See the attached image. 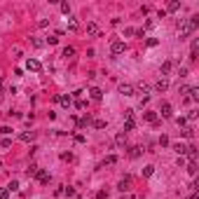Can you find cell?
<instances>
[{
  "instance_id": "6da1fadb",
  "label": "cell",
  "mask_w": 199,
  "mask_h": 199,
  "mask_svg": "<svg viewBox=\"0 0 199 199\" xmlns=\"http://www.w3.org/2000/svg\"><path fill=\"white\" fill-rule=\"evenodd\" d=\"M199 26V16H190V19H183L178 24V31H180V38H188L194 28Z\"/></svg>"
},
{
  "instance_id": "7a4b0ae2",
  "label": "cell",
  "mask_w": 199,
  "mask_h": 199,
  "mask_svg": "<svg viewBox=\"0 0 199 199\" xmlns=\"http://www.w3.org/2000/svg\"><path fill=\"white\" fill-rule=\"evenodd\" d=\"M124 117H126V122H124V131H131L134 126H136V120H134V110H126Z\"/></svg>"
},
{
  "instance_id": "3957f363",
  "label": "cell",
  "mask_w": 199,
  "mask_h": 199,
  "mask_svg": "<svg viewBox=\"0 0 199 199\" xmlns=\"http://www.w3.org/2000/svg\"><path fill=\"white\" fill-rule=\"evenodd\" d=\"M124 49H126V45H124L122 40H115L113 45H110V52H113V54H122Z\"/></svg>"
},
{
  "instance_id": "277c9868",
  "label": "cell",
  "mask_w": 199,
  "mask_h": 199,
  "mask_svg": "<svg viewBox=\"0 0 199 199\" xmlns=\"http://www.w3.org/2000/svg\"><path fill=\"white\" fill-rule=\"evenodd\" d=\"M99 24H94V21H91V24H87V35H89V38H96V35H99Z\"/></svg>"
},
{
  "instance_id": "5b68a950",
  "label": "cell",
  "mask_w": 199,
  "mask_h": 199,
  "mask_svg": "<svg viewBox=\"0 0 199 199\" xmlns=\"http://www.w3.org/2000/svg\"><path fill=\"white\" fill-rule=\"evenodd\" d=\"M120 94H122V96H134V87H131V84H126V82H122V84H120Z\"/></svg>"
},
{
  "instance_id": "8992f818",
  "label": "cell",
  "mask_w": 199,
  "mask_h": 199,
  "mask_svg": "<svg viewBox=\"0 0 199 199\" xmlns=\"http://www.w3.org/2000/svg\"><path fill=\"white\" fill-rule=\"evenodd\" d=\"M54 101H56V103H61L63 108H70V103H73V99H70V96H54Z\"/></svg>"
},
{
  "instance_id": "52a82bcc",
  "label": "cell",
  "mask_w": 199,
  "mask_h": 199,
  "mask_svg": "<svg viewBox=\"0 0 199 199\" xmlns=\"http://www.w3.org/2000/svg\"><path fill=\"white\" fill-rule=\"evenodd\" d=\"M26 68H28V70H33V73H38V70L42 68V63H40V61H35V59H28Z\"/></svg>"
},
{
  "instance_id": "ba28073f",
  "label": "cell",
  "mask_w": 199,
  "mask_h": 199,
  "mask_svg": "<svg viewBox=\"0 0 199 199\" xmlns=\"http://www.w3.org/2000/svg\"><path fill=\"white\" fill-rule=\"evenodd\" d=\"M159 113H162V117H171V115H173L171 103H162V110H159Z\"/></svg>"
},
{
  "instance_id": "9c48e42d",
  "label": "cell",
  "mask_w": 199,
  "mask_h": 199,
  "mask_svg": "<svg viewBox=\"0 0 199 199\" xmlns=\"http://www.w3.org/2000/svg\"><path fill=\"white\" fill-rule=\"evenodd\" d=\"M143 117H145V122H150V124H157V113L148 110V113H143Z\"/></svg>"
},
{
  "instance_id": "30bf717a",
  "label": "cell",
  "mask_w": 199,
  "mask_h": 199,
  "mask_svg": "<svg viewBox=\"0 0 199 199\" xmlns=\"http://www.w3.org/2000/svg\"><path fill=\"white\" fill-rule=\"evenodd\" d=\"M188 101H199V89L197 87H188Z\"/></svg>"
},
{
  "instance_id": "8fae6325",
  "label": "cell",
  "mask_w": 199,
  "mask_h": 199,
  "mask_svg": "<svg viewBox=\"0 0 199 199\" xmlns=\"http://www.w3.org/2000/svg\"><path fill=\"white\" fill-rule=\"evenodd\" d=\"M155 89H157V91H166L169 89V82H166V80H157V82H155Z\"/></svg>"
},
{
  "instance_id": "7c38bea8",
  "label": "cell",
  "mask_w": 199,
  "mask_h": 199,
  "mask_svg": "<svg viewBox=\"0 0 199 199\" xmlns=\"http://www.w3.org/2000/svg\"><path fill=\"white\" fill-rule=\"evenodd\" d=\"M89 96H91L94 101H101V99H103V91H101L99 87H94V89H89Z\"/></svg>"
},
{
  "instance_id": "4fadbf2b",
  "label": "cell",
  "mask_w": 199,
  "mask_h": 199,
  "mask_svg": "<svg viewBox=\"0 0 199 199\" xmlns=\"http://www.w3.org/2000/svg\"><path fill=\"white\" fill-rule=\"evenodd\" d=\"M159 70H162V75H169V73L173 70V61H164V63H162V68H159Z\"/></svg>"
},
{
  "instance_id": "5bb4252c",
  "label": "cell",
  "mask_w": 199,
  "mask_h": 199,
  "mask_svg": "<svg viewBox=\"0 0 199 199\" xmlns=\"http://www.w3.org/2000/svg\"><path fill=\"white\" fill-rule=\"evenodd\" d=\"M35 176H38V180H40L42 185H45V183H49V173H47V171H40V169H38V173H35Z\"/></svg>"
},
{
  "instance_id": "9a60e30c",
  "label": "cell",
  "mask_w": 199,
  "mask_h": 199,
  "mask_svg": "<svg viewBox=\"0 0 199 199\" xmlns=\"http://www.w3.org/2000/svg\"><path fill=\"white\" fill-rule=\"evenodd\" d=\"M129 188H131V178H122L120 180V192H126Z\"/></svg>"
},
{
  "instance_id": "2e32d148",
  "label": "cell",
  "mask_w": 199,
  "mask_h": 199,
  "mask_svg": "<svg viewBox=\"0 0 199 199\" xmlns=\"http://www.w3.org/2000/svg\"><path fill=\"white\" fill-rule=\"evenodd\" d=\"M33 138H35V134H33V131H31V134H28V131H24V134L19 136V141H24V143H31Z\"/></svg>"
},
{
  "instance_id": "e0dca14e",
  "label": "cell",
  "mask_w": 199,
  "mask_h": 199,
  "mask_svg": "<svg viewBox=\"0 0 199 199\" xmlns=\"http://www.w3.org/2000/svg\"><path fill=\"white\" fill-rule=\"evenodd\" d=\"M178 10H180V2H178V0H171V2L166 5V12H178Z\"/></svg>"
},
{
  "instance_id": "ac0fdd59",
  "label": "cell",
  "mask_w": 199,
  "mask_h": 199,
  "mask_svg": "<svg viewBox=\"0 0 199 199\" xmlns=\"http://www.w3.org/2000/svg\"><path fill=\"white\" fill-rule=\"evenodd\" d=\"M115 143H117V148H124V145H126V136H124V134H117V136H115Z\"/></svg>"
},
{
  "instance_id": "d6986e66",
  "label": "cell",
  "mask_w": 199,
  "mask_h": 199,
  "mask_svg": "<svg viewBox=\"0 0 199 199\" xmlns=\"http://www.w3.org/2000/svg\"><path fill=\"white\" fill-rule=\"evenodd\" d=\"M129 157H131V159L141 157V148H136V145H134V148H129Z\"/></svg>"
},
{
  "instance_id": "ffe728a7",
  "label": "cell",
  "mask_w": 199,
  "mask_h": 199,
  "mask_svg": "<svg viewBox=\"0 0 199 199\" xmlns=\"http://www.w3.org/2000/svg\"><path fill=\"white\" fill-rule=\"evenodd\" d=\"M113 164H117V157H115V155H110V157L103 159V166H113Z\"/></svg>"
},
{
  "instance_id": "44dd1931",
  "label": "cell",
  "mask_w": 199,
  "mask_h": 199,
  "mask_svg": "<svg viewBox=\"0 0 199 199\" xmlns=\"http://www.w3.org/2000/svg\"><path fill=\"white\" fill-rule=\"evenodd\" d=\"M63 56H66V59H73L75 56V47H63Z\"/></svg>"
},
{
  "instance_id": "7402d4cb",
  "label": "cell",
  "mask_w": 199,
  "mask_h": 199,
  "mask_svg": "<svg viewBox=\"0 0 199 199\" xmlns=\"http://www.w3.org/2000/svg\"><path fill=\"white\" fill-rule=\"evenodd\" d=\"M89 122H91V117H89V115H84L82 120H77V124H80V129H84V126L89 124Z\"/></svg>"
},
{
  "instance_id": "603a6c76",
  "label": "cell",
  "mask_w": 199,
  "mask_h": 199,
  "mask_svg": "<svg viewBox=\"0 0 199 199\" xmlns=\"http://www.w3.org/2000/svg\"><path fill=\"white\" fill-rule=\"evenodd\" d=\"M183 136L185 138H192L194 136V129H192V126H183Z\"/></svg>"
},
{
  "instance_id": "cb8c5ba5",
  "label": "cell",
  "mask_w": 199,
  "mask_h": 199,
  "mask_svg": "<svg viewBox=\"0 0 199 199\" xmlns=\"http://www.w3.org/2000/svg\"><path fill=\"white\" fill-rule=\"evenodd\" d=\"M188 173H190V176H194V173H197V162H190V164H188Z\"/></svg>"
},
{
  "instance_id": "d4e9b609",
  "label": "cell",
  "mask_w": 199,
  "mask_h": 199,
  "mask_svg": "<svg viewBox=\"0 0 199 199\" xmlns=\"http://www.w3.org/2000/svg\"><path fill=\"white\" fill-rule=\"evenodd\" d=\"M173 150L178 152V155H185V145H183V143H176V145H173Z\"/></svg>"
},
{
  "instance_id": "484cf974",
  "label": "cell",
  "mask_w": 199,
  "mask_h": 199,
  "mask_svg": "<svg viewBox=\"0 0 199 199\" xmlns=\"http://www.w3.org/2000/svg\"><path fill=\"white\" fill-rule=\"evenodd\" d=\"M152 173H155V166H145L143 169V176H145V178H150Z\"/></svg>"
},
{
  "instance_id": "4316f807",
  "label": "cell",
  "mask_w": 199,
  "mask_h": 199,
  "mask_svg": "<svg viewBox=\"0 0 199 199\" xmlns=\"http://www.w3.org/2000/svg\"><path fill=\"white\" fill-rule=\"evenodd\" d=\"M26 173H28V176H35V173H38V166H35V164H31V166L26 169Z\"/></svg>"
},
{
  "instance_id": "83f0119b",
  "label": "cell",
  "mask_w": 199,
  "mask_h": 199,
  "mask_svg": "<svg viewBox=\"0 0 199 199\" xmlns=\"http://www.w3.org/2000/svg\"><path fill=\"white\" fill-rule=\"evenodd\" d=\"M31 45H33V47H42L45 42H42V40H38V38H31Z\"/></svg>"
},
{
  "instance_id": "f1b7e54d",
  "label": "cell",
  "mask_w": 199,
  "mask_h": 199,
  "mask_svg": "<svg viewBox=\"0 0 199 199\" xmlns=\"http://www.w3.org/2000/svg\"><path fill=\"white\" fill-rule=\"evenodd\" d=\"M7 197H10V190H7V188H0V199H7Z\"/></svg>"
},
{
  "instance_id": "f546056e",
  "label": "cell",
  "mask_w": 199,
  "mask_h": 199,
  "mask_svg": "<svg viewBox=\"0 0 199 199\" xmlns=\"http://www.w3.org/2000/svg\"><path fill=\"white\" fill-rule=\"evenodd\" d=\"M61 12H63V14H70V5H68V2H61Z\"/></svg>"
},
{
  "instance_id": "4dcf8cb0",
  "label": "cell",
  "mask_w": 199,
  "mask_h": 199,
  "mask_svg": "<svg viewBox=\"0 0 199 199\" xmlns=\"http://www.w3.org/2000/svg\"><path fill=\"white\" fill-rule=\"evenodd\" d=\"M68 28H70V31H77V21L70 19V21H68Z\"/></svg>"
},
{
  "instance_id": "1f68e13d",
  "label": "cell",
  "mask_w": 199,
  "mask_h": 199,
  "mask_svg": "<svg viewBox=\"0 0 199 199\" xmlns=\"http://www.w3.org/2000/svg\"><path fill=\"white\" fill-rule=\"evenodd\" d=\"M124 35L131 38V35H136V28H124Z\"/></svg>"
},
{
  "instance_id": "d6a6232c",
  "label": "cell",
  "mask_w": 199,
  "mask_h": 199,
  "mask_svg": "<svg viewBox=\"0 0 199 199\" xmlns=\"http://www.w3.org/2000/svg\"><path fill=\"white\" fill-rule=\"evenodd\" d=\"M10 145H12V141H10V138H5V141L0 143V148H2V150H7V148H10Z\"/></svg>"
},
{
  "instance_id": "836d02e7",
  "label": "cell",
  "mask_w": 199,
  "mask_h": 199,
  "mask_svg": "<svg viewBox=\"0 0 199 199\" xmlns=\"http://www.w3.org/2000/svg\"><path fill=\"white\" fill-rule=\"evenodd\" d=\"M94 126H96V129H105V122H103V120H96Z\"/></svg>"
},
{
  "instance_id": "e575fe53",
  "label": "cell",
  "mask_w": 199,
  "mask_h": 199,
  "mask_svg": "<svg viewBox=\"0 0 199 199\" xmlns=\"http://www.w3.org/2000/svg\"><path fill=\"white\" fill-rule=\"evenodd\" d=\"M169 143H171V141H169V138H166V136H162V138H159V145H162V148H166V145H169Z\"/></svg>"
},
{
  "instance_id": "d590c367",
  "label": "cell",
  "mask_w": 199,
  "mask_h": 199,
  "mask_svg": "<svg viewBox=\"0 0 199 199\" xmlns=\"http://www.w3.org/2000/svg\"><path fill=\"white\" fill-rule=\"evenodd\" d=\"M7 190H10V192H14V190H19V183H16V180H12V183H10V188H7Z\"/></svg>"
},
{
  "instance_id": "8d00e7d4",
  "label": "cell",
  "mask_w": 199,
  "mask_h": 199,
  "mask_svg": "<svg viewBox=\"0 0 199 199\" xmlns=\"http://www.w3.org/2000/svg\"><path fill=\"white\" fill-rule=\"evenodd\" d=\"M96 199H108V192H103V190H101V192H96Z\"/></svg>"
},
{
  "instance_id": "74e56055",
  "label": "cell",
  "mask_w": 199,
  "mask_h": 199,
  "mask_svg": "<svg viewBox=\"0 0 199 199\" xmlns=\"http://www.w3.org/2000/svg\"><path fill=\"white\" fill-rule=\"evenodd\" d=\"M47 42H49V45H56V42H59V35H52V38H47Z\"/></svg>"
},
{
  "instance_id": "f35d334b",
  "label": "cell",
  "mask_w": 199,
  "mask_h": 199,
  "mask_svg": "<svg viewBox=\"0 0 199 199\" xmlns=\"http://www.w3.org/2000/svg\"><path fill=\"white\" fill-rule=\"evenodd\" d=\"M61 159H66V162H70V159H73V155H70V152H63V155H61Z\"/></svg>"
},
{
  "instance_id": "ab89813d",
  "label": "cell",
  "mask_w": 199,
  "mask_h": 199,
  "mask_svg": "<svg viewBox=\"0 0 199 199\" xmlns=\"http://www.w3.org/2000/svg\"><path fill=\"white\" fill-rule=\"evenodd\" d=\"M0 169H2V162H0Z\"/></svg>"
}]
</instances>
